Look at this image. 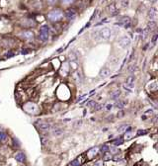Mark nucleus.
<instances>
[{
	"instance_id": "obj_47",
	"label": "nucleus",
	"mask_w": 158,
	"mask_h": 166,
	"mask_svg": "<svg viewBox=\"0 0 158 166\" xmlns=\"http://www.w3.org/2000/svg\"><path fill=\"white\" fill-rule=\"evenodd\" d=\"M149 1H150V2H152V3H154V2H156V1H157V0H149Z\"/></svg>"
},
{
	"instance_id": "obj_40",
	"label": "nucleus",
	"mask_w": 158,
	"mask_h": 166,
	"mask_svg": "<svg viewBox=\"0 0 158 166\" xmlns=\"http://www.w3.org/2000/svg\"><path fill=\"white\" fill-rule=\"evenodd\" d=\"M41 144H43V145H45L46 143H48V138H45V137H43V138H41Z\"/></svg>"
},
{
	"instance_id": "obj_44",
	"label": "nucleus",
	"mask_w": 158,
	"mask_h": 166,
	"mask_svg": "<svg viewBox=\"0 0 158 166\" xmlns=\"http://www.w3.org/2000/svg\"><path fill=\"white\" fill-rule=\"evenodd\" d=\"M47 1H48V3L50 4V5H55V4L56 3V0H47Z\"/></svg>"
},
{
	"instance_id": "obj_22",
	"label": "nucleus",
	"mask_w": 158,
	"mask_h": 166,
	"mask_svg": "<svg viewBox=\"0 0 158 166\" xmlns=\"http://www.w3.org/2000/svg\"><path fill=\"white\" fill-rule=\"evenodd\" d=\"M128 127H129L128 124H122L121 127H119V128H118V132H119V133L125 132V130H126V128H128Z\"/></svg>"
},
{
	"instance_id": "obj_11",
	"label": "nucleus",
	"mask_w": 158,
	"mask_h": 166,
	"mask_svg": "<svg viewBox=\"0 0 158 166\" xmlns=\"http://www.w3.org/2000/svg\"><path fill=\"white\" fill-rule=\"evenodd\" d=\"M107 11L110 13L111 16H116V15H118L119 12H118V10H117V7H116L115 4H111L107 7Z\"/></svg>"
},
{
	"instance_id": "obj_38",
	"label": "nucleus",
	"mask_w": 158,
	"mask_h": 166,
	"mask_svg": "<svg viewBox=\"0 0 158 166\" xmlns=\"http://www.w3.org/2000/svg\"><path fill=\"white\" fill-rule=\"evenodd\" d=\"M90 24H91V23H90V22H89V23H87V24H86V25H85V26H84V27H83V28H82V29H81V30H80V31H79V34H80V33H82V32H83V31H84V30H85V29H86V28H88V27H89V26H90Z\"/></svg>"
},
{
	"instance_id": "obj_32",
	"label": "nucleus",
	"mask_w": 158,
	"mask_h": 166,
	"mask_svg": "<svg viewBox=\"0 0 158 166\" xmlns=\"http://www.w3.org/2000/svg\"><path fill=\"white\" fill-rule=\"evenodd\" d=\"M15 55V54L13 53V51H8V53H6L5 54V57H12V56H14Z\"/></svg>"
},
{
	"instance_id": "obj_36",
	"label": "nucleus",
	"mask_w": 158,
	"mask_h": 166,
	"mask_svg": "<svg viewBox=\"0 0 158 166\" xmlns=\"http://www.w3.org/2000/svg\"><path fill=\"white\" fill-rule=\"evenodd\" d=\"M103 107H104V105H101V104H96V108H95V110L99 111V110L103 109Z\"/></svg>"
},
{
	"instance_id": "obj_12",
	"label": "nucleus",
	"mask_w": 158,
	"mask_h": 166,
	"mask_svg": "<svg viewBox=\"0 0 158 166\" xmlns=\"http://www.w3.org/2000/svg\"><path fill=\"white\" fill-rule=\"evenodd\" d=\"M98 150H99L98 147H92V148H90V149L88 150V152H87L88 158H89V159H93V158L95 157V155L97 154Z\"/></svg>"
},
{
	"instance_id": "obj_19",
	"label": "nucleus",
	"mask_w": 158,
	"mask_h": 166,
	"mask_svg": "<svg viewBox=\"0 0 158 166\" xmlns=\"http://www.w3.org/2000/svg\"><path fill=\"white\" fill-rule=\"evenodd\" d=\"M63 132H64V130H62V129H55L54 131H52V134L55 137H59L61 136V134H63Z\"/></svg>"
},
{
	"instance_id": "obj_14",
	"label": "nucleus",
	"mask_w": 158,
	"mask_h": 166,
	"mask_svg": "<svg viewBox=\"0 0 158 166\" xmlns=\"http://www.w3.org/2000/svg\"><path fill=\"white\" fill-rule=\"evenodd\" d=\"M21 36H22V38L25 40H31V39L34 38V33L31 32V31H25V32H23L21 34Z\"/></svg>"
},
{
	"instance_id": "obj_6",
	"label": "nucleus",
	"mask_w": 158,
	"mask_h": 166,
	"mask_svg": "<svg viewBox=\"0 0 158 166\" xmlns=\"http://www.w3.org/2000/svg\"><path fill=\"white\" fill-rule=\"evenodd\" d=\"M37 126L40 131H48L50 130V124L47 122H40Z\"/></svg>"
},
{
	"instance_id": "obj_28",
	"label": "nucleus",
	"mask_w": 158,
	"mask_h": 166,
	"mask_svg": "<svg viewBox=\"0 0 158 166\" xmlns=\"http://www.w3.org/2000/svg\"><path fill=\"white\" fill-rule=\"evenodd\" d=\"M148 33H149V32H148V30H147V29L145 28V29H144V30L142 31V34H141L142 40H145V39L147 38V35H148Z\"/></svg>"
},
{
	"instance_id": "obj_41",
	"label": "nucleus",
	"mask_w": 158,
	"mask_h": 166,
	"mask_svg": "<svg viewBox=\"0 0 158 166\" xmlns=\"http://www.w3.org/2000/svg\"><path fill=\"white\" fill-rule=\"evenodd\" d=\"M82 124V121H77V122H75V124H74V127L75 128H78V127H80Z\"/></svg>"
},
{
	"instance_id": "obj_29",
	"label": "nucleus",
	"mask_w": 158,
	"mask_h": 166,
	"mask_svg": "<svg viewBox=\"0 0 158 166\" xmlns=\"http://www.w3.org/2000/svg\"><path fill=\"white\" fill-rule=\"evenodd\" d=\"M96 102H95L94 100H90V101H88L87 102V104H86V105H87V107H95V106H96Z\"/></svg>"
},
{
	"instance_id": "obj_7",
	"label": "nucleus",
	"mask_w": 158,
	"mask_h": 166,
	"mask_svg": "<svg viewBox=\"0 0 158 166\" xmlns=\"http://www.w3.org/2000/svg\"><path fill=\"white\" fill-rule=\"evenodd\" d=\"M147 16H148L149 21H154V20H156V18H157V9H156L155 7H151V8L148 10V14H147Z\"/></svg>"
},
{
	"instance_id": "obj_43",
	"label": "nucleus",
	"mask_w": 158,
	"mask_h": 166,
	"mask_svg": "<svg viewBox=\"0 0 158 166\" xmlns=\"http://www.w3.org/2000/svg\"><path fill=\"white\" fill-rule=\"evenodd\" d=\"M149 114H150V116L152 115V114H153V110H147L146 112H145V114H144V115H146V116H149Z\"/></svg>"
},
{
	"instance_id": "obj_37",
	"label": "nucleus",
	"mask_w": 158,
	"mask_h": 166,
	"mask_svg": "<svg viewBox=\"0 0 158 166\" xmlns=\"http://www.w3.org/2000/svg\"><path fill=\"white\" fill-rule=\"evenodd\" d=\"M110 151H111V154H115V153H119V149H117V148H111V149H109Z\"/></svg>"
},
{
	"instance_id": "obj_16",
	"label": "nucleus",
	"mask_w": 158,
	"mask_h": 166,
	"mask_svg": "<svg viewBox=\"0 0 158 166\" xmlns=\"http://www.w3.org/2000/svg\"><path fill=\"white\" fill-rule=\"evenodd\" d=\"M146 29L148 30V32H152V31H154L156 29V22L155 21H149Z\"/></svg>"
},
{
	"instance_id": "obj_17",
	"label": "nucleus",
	"mask_w": 158,
	"mask_h": 166,
	"mask_svg": "<svg viewBox=\"0 0 158 166\" xmlns=\"http://www.w3.org/2000/svg\"><path fill=\"white\" fill-rule=\"evenodd\" d=\"M121 95V90H115V91H113L112 93H111V98L112 99H114V100H117L118 98H119V96Z\"/></svg>"
},
{
	"instance_id": "obj_33",
	"label": "nucleus",
	"mask_w": 158,
	"mask_h": 166,
	"mask_svg": "<svg viewBox=\"0 0 158 166\" xmlns=\"http://www.w3.org/2000/svg\"><path fill=\"white\" fill-rule=\"evenodd\" d=\"M131 137H132L131 132H125V134H124V139H131Z\"/></svg>"
},
{
	"instance_id": "obj_20",
	"label": "nucleus",
	"mask_w": 158,
	"mask_h": 166,
	"mask_svg": "<svg viewBox=\"0 0 158 166\" xmlns=\"http://www.w3.org/2000/svg\"><path fill=\"white\" fill-rule=\"evenodd\" d=\"M7 140V134L4 131H0V143L5 142Z\"/></svg>"
},
{
	"instance_id": "obj_10",
	"label": "nucleus",
	"mask_w": 158,
	"mask_h": 166,
	"mask_svg": "<svg viewBox=\"0 0 158 166\" xmlns=\"http://www.w3.org/2000/svg\"><path fill=\"white\" fill-rule=\"evenodd\" d=\"M100 77L101 78H107L111 75V70L108 68V67H103L100 71V73H99Z\"/></svg>"
},
{
	"instance_id": "obj_34",
	"label": "nucleus",
	"mask_w": 158,
	"mask_h": 166,
	"mask_svg": "<svg viewBox=\"0 0 158 166\" xmlns=\"http://www.w3.org/2000/svg\"><path fill=\"white\" fill-rule=\"evenodd\" d=\"M117 117H118V118H124V112L123 110H121V111L117 114Z\"/></svg>"
},
{
	"instance_id": "obj_27",
	"label": "nucleus",
	"mask_w": 158,
	"mask_h": 166,
	"mask_svg": "<svg viewBox=\"0 0 158 166\" xmlns=\"http://www.w3.org/2000/svg\"><path fill=\"white\" fill-rule=\"evenodd\" d=\"M81 165V162H80V159L77 158V159H74L72 162H71V166H80Z\"/></svg>"
},
{
	"instance_id": "obj_18",
	"label": "nucleus",
	"mask_w": 158,
	"mask_h": 166,
	"mask_svg": "<svg viewBox=\"0 0 158 166\" xmlns=\"http://www.w3.org/2000/svg\"><path fill=\"white\" fill-rule=\"evenodd\" d=\"M125 102L124 101H122V100H119V101H117L115 103V106L117 107L118 109H120V110H122V109H124V106H125Z\"/></svg>"
},
{
	"instance_id": "obj_42",
	"label": "nucleus",
	"mask_w": 158,
	"mask_h": 166,
	"mask_svg": "<svg viewBox=\"0 0 158 166\" xmlns=\"http://www.w3.org/2000/svg\"><path fill=\"white\" fill-rule=\"evenodd\" d=\"M62 1V3H64V4H70V3H72L74 0H61Z\"/></svg>"
},
{
	"instance_id": "obj_3",
	"label": "nucleus",
	"mask_w": 158,
	"mask_h": 166,
	"mask_svg": "<svg viewBox=\"0 0 158 166\" xmlns=\"http://www.w3.org/2000/svg\"><path fill=\"white\" fill-rule=\"evenodd\" d=\"M63 16V13L60 10L56 9V10H52L48 14V20H50L51 22H56V21H59Z\"/></svg>"
},
{
	"instance_id": "obj_2",
	"label": "nucleus",
	"mask_w": 158,
	"mask_h": 166,
	"mask_svg": "<svg viewBox=\"0 0 158 166\" xmlns=\"http://www.w3.org/2000/svg\"><path fill=\"white\" fill-rule=\"evenodd\" d=\"M48 35H49V27L48 25H43L40 29L39 39L41 42H46L48 39Z\"/></svg>"
},
{
	"instance_id": "obj_5",
	"label": "nucleus",
	"mask_w": 158,
	"mask_h": 166,
	"mask_svg": "<svg viewBox=\"0 0 158 166\" xmlns=\"http://www.w3.org/2000/svg\"><path fill=\"white\" fill-rule=\"evenodd\" d=\"M118 44H119V46H120L121 48H129V47L131 46V39H130L129 37L124 36V37H122V38H120V39H119Z\"/></svg>"
},
{
	"instance_id": "obj_30",
	"label": "nucleus",
	"mask_w": 158,
	"mask_h": 166,
	"mask_svg": "<svg viewBox=\"0 0 158 166\" xmlns=\"http://www.w3.org/2000/svg\"><path fill=\"white\" fill-rule=\"evenodd\" d=\"M99 15H100V10H99V9H97V10H96V11H95V12H94L93 16L91 17V20H93L94 18H95V19H97V18L99 17Z\"/></svg>"
},
{
	"instance_id": "obj_8",
	"label": "nucleus",
	"mask_w": 158,
	"mask_h": 166,
	"mask_svg": "<svg viewBox=\"0 0 158 166\" xmlns=\"http://www.w3.org/2000/svg\"><path fill=\"white\" fill-rule=\"evenodd\" d=\"M72 78H73V80H74L76 83H81L82 82V80H83V76H82V73L79 71V70H76V71H74L72 73Z\"/></svg>"
},
{
	"instance_id": "obj_31",
	"label": "nucleus",
	"mask_w": 158,
	"mask_h": 166,
	"mask_svg": "<svg viewBox=\"0 0 158 166\" xmlns=\"http://www.w3.org/2000/svg\"><path fill=\"white\" fill-rule=\"evenodd\" d=\"M112 158H113V160H114V161H119V160L121 159V154H119V153L115 154V156H114V157H112Z\"/></svg>"
},
{
	"instance_id": "obj_15",
	"label": "nucleus",
	"mask_w": 158,
	"mask_h": 166,
	"mask_svg": "<svg viewBox=\"0 0 158 166\" xmlns=\"http://www.w3.org/2000/svg\"><path fill=\"white\" fill-rule=\"evenodd\" d=\"M25 154L23 153V152H19V153H17L16 154V156H15V159L19 162V163H23L24 161H25Z\"/></svg>"
},
{
	"instance_id": "obj_13",
	"label": "nucleus",
	"mask_w": 158,
	"mask_h": 166,
	"mask_svg": "<svg viewBox=\"0 0 158 166\" xmlns=\"http://www.w3.org/2000/svg\"><path fill=\"white\" fill-rule=\"evenodd\" d=\"M134 81H135V77H134V75H130L128 78H126L125 84H126V86H128V87L132 88V87H133V83H134Z\"/></svg>"
},
{
	"instance_id": "obj_35",
	"label": "nucleus",
	"mask_w": 158,
	"mask_h": 166,
	"mask_svg": "<svg viewBox=\"0 0 158 166\" xmlns=\"http://www.w3.org/2000/svg\"><path fill=\"white\" fill-rule=\"evenodd\" d=\"M103 164H104V162L102 160H98L94 163V166H103Z\"/></svg>"
},
{
	"instance_id": "obj_24",
	"label": "nucleus",
	"mask_w": 158,
	"mask_h": 166,
	"mask_svg": "<svg viewBox=\"0 0 158 166\" xmlns=\"http://www.w3.org/2000/svg\"><path fill=\"white\" fill-rule=\"evenodd\" d=\"M109 149H110V146H109V145H107V144H104L103 146H101V148H100V150H101V152H102V153H106V152H108V151H109Z\"/></svg>"
},
{
	"instance_id": "obj_21",
	"label": "nucleus",
	"mask_w": 158,
	"mask_h": 166,
	"mask_svg": "<svg viewBox=\"0 0 158 166\" xmlns=\"http://www.w3.org/2000/svg\"><path fill=\"white\" fill-rule=\"evenodd\" d=\"M148 133L147 130H138L136 131V137H140V136H145V134Z\"/></svg>"
},
{
	"instance_id": "obj_46",
	"label": "nucleus",
	"mask_w": 158,
	"mask_h": 166,
	"mask_svg": "<svg viewBox=\"0 0 158 166\" xmlns=\"http://www.w3.org/2000/svg\"><path fill=\"white\" fill-rule=\"evenodd\" d=\"M22 54H23V55L29 54V49H23V50H22Z\"/></svg>"
},
{
	"instance_id": "obj_26",
	"label": "nucleus",
	"mask_w": 158,
	"mask_h": 166,
	"mask_svg": "<svg viewBox=\"0 0 158 166\" xmlns=\"http://www.w3.org/2000/svg\"><path fill=\"white\" fill-rule=\"evenodd\" d=\"M112 157H113V155L111 154V153H105V155H104V157H103V160L104 161H108V160H111L112 159Z\"/></svg>"
},
{
	"instance_id": "obj_4",
	"label": "nucleus",
	"mask_w": 158,
	"mask_h": 166,
	"mask_svg": "<svg viewBox=\"0 0 158 166\" xmlns=\"http://www.w3.org/2000/svg\"><path fill=\"white\" fill-rule=\"evenodd\" d=\"M131 20L130 17H122L121 20L119 21V22L116 23V25L119 26V27H124L125 29H128L131 27Z\"/></svg>"
},
{
	"instance_id": "obj_45",
	"label": "nucleus",
	"mask_w": 158,
	"mask_h": 166,
	"mask_svg": "<svg viewBox=\"0 0 158 166\" xmlns=\"http://www.w3.org/2000/svg\"><path fill=\"white\" fill-rule=\"evenodd\" d=\"M112 109H113V105H112V104H107V105H106V110L110 111Z\"/></svg>"
},
{
	"instance_id": "obj_25",
	"label": "nucleus",
	"mask_w": 158,
	"mask_h": 166,
	"mask_svg": "<svg viewBox=\"0 0 158 166\" xmlns=\"http://www.w3.org/2000/svg\"><path fill=\"white\" fill-rule=\"evenodd\" d=\"M136 70H137V67H136V65H134V64H131V65L128 67V71L131 72V73H132V72H134V71H136Z\"/></svg>"
},
{
	"instance_id": "obj_9",
	"label": "nucleus",
	"mask_w": 158,
	"mask_h": 166,
	"mask_svg": "<svg viewBox=\"0 0 158 166\" xmlns=\"http://www.w3.org/2000/svg\"><path fill=\"white\" fill-rule=\"evenodd\" d=\"M65 18L68 19V20H73L75 17H76V12H75V10H73V9H67L66 11H65Z\"/></svg>"
},
{
	"instance_id": "obj_23",
	"label": "nucleus",
	"mask_w": 158,
	"mask_h": 166,
	"mask_svg": "<svg viewBox=\"0 0 158 166\" xmlns=\"http://www.w3.org/2000/svg\"><path fill=\"white\" fill-rule=\"evenodd\" d=\"M124 143V139L121 138H117L116 140H114V145L115 146H120L121 144Z\"/></svg>"
},
{
	"instance_id": "obj_1",
	"label": "nucleus",
	"mask_w": 158,
	"mask_h": 166,
	"mask_svg": "<svg viewBox=\"0 0 158 166\" xmlns=\"http://www.w3.org/2000/svg\"><path fill=\"white\" fill-rule=\"evenodd\" d=\"M113 33H114V31L112 28L104 27L100 30H97V31H95V32H93L92 37H93V39H96V40L99 39L101 41H107L113 36Z\"/></svg>"
},
{
	"instance_id": "obj_39",
	"label": "nucleus",
	"mask_w": 158,
	"mask_h": 166,
	"mask_svg": "<svg viewBox=\"0 0 158 166\" xmlns=\"http://www.w3.org/2000/svg\"><path fill=\"white\" fill-rule=\"evenodd\" d=\"M157 38H158V35H157V34H154V35H153V38H152V44H153V45L156 43Z\"/></svg>"
}]
</instances>
